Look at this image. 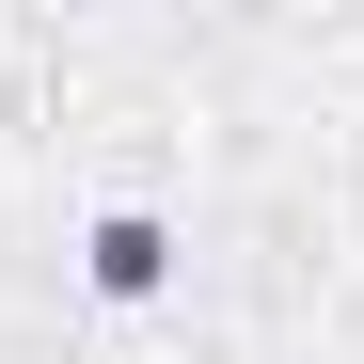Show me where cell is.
Masks as SVG:
<instances>
[{
	"instance_id": "1",
	"label": "cell",
	"mask_w": 364,
	"mask_h": 364,
	"mask_svg": "<svg viewBox=\"0 0 364 364\" xmlns=\"http://www.w3.org/2000/svg\"><path fill=\"white\" fill-rule=\"evenodd\" d=\"M159 254H174V237H159L143 206H111V222H95V285H111V301H143V285H159Z\"/></svg>"
}]
</instances>
